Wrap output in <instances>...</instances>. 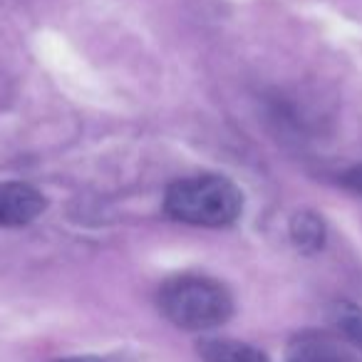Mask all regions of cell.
I'll return each instance as SVG.
<instances>
[{
	"mask_svg": "<svg viewBox=\"0 0 362 362\" xmlns=\"http://www.w3.org/2000/svg\"><path fill=\"white\" fill-rule=\"evenodd\" d=\"M286 362H360L357 355L327 332H300L288 345Z\"/></svg>",
	"mask_w": 362,
	"mask_h": 362,
	"instance_id": "4",
	"label": "cell"
},
{
	"mask_svg": "<svg viewBox=\"0 0 362 362\" xmlns=\"http://www.w3.org/2000/svg\"><path fill=\"white\" fill-rule=\"evenodd\" d=\"M47 209V199L30 184L3 181L0 184V226H25Z\"/></svg>",
	"mask_w": 362,
	"mask_h": 362,
	"instance_id": "3",
	"label": "cell"
},
{
	"mask_svg": "<svg viewBox=\"0 0 362 362\" xmlns=\"http://www.w3.org/2000/svg\"><path fill=\"white\" fill-rule=\"evenodd\" d=\"M291 238L300 253H317L325 246V221L315 211H298L291 221Z\"/></svg>",
	"mask_w": 362,
	"mask_h": 362,
	"instance_id": "6",
	"label": "cell"
},
{
	"mask_svg": "<svg viewBox=\"0 0 362 362\" xmlns=\"http://www.w3.org/2000/svg\"><path fill=\"white\" fill-rule=\"evenodd\" d=\"M55 362H105V360L95 355H80V357H62V360H55Z\"/></svg>",
	"mask_w": 362,
	"mask_h": 362,
	"instance_id": "9",
	"label": "cell"
},
{
	"mask_svg": "<svg viewBox=\"0 0 362 362\" xmlns=\"http://www.w3.org/2000/svg\"><path fill=\"white\" fill-rule=\"evenodd\" d=\"M342 184H345L350 192L362 194V164L352 166L350 171H345V176H342Z\"/></svg>",
	"mask_w": 362,
	"mask_h": 362,
	"instance_id": "8",
	"label": "cell"
},
{
	"mask_svg": "<svg viewBox=\"0 0 362 362\" xmlns=\"http://www.w3.org/2000/svg\"><path fill=\"white\" fill-rule=\"evenodd\" d=\"M159 308L181 330H214L233 315L226 286L209 276H174L161 286Z\"/></svg>",
	"mask_w": 362,
	"mask_h": 362,
	"instance_id": "2",
	"label": "cell"
},
{
	"mask_svg": "<svg viewBox=\"0 0 362 362\" xmlns=\"http://www.w3.org/2000/svg\"><path fill=\"white\" fill-rule=\"evenodd\" d=\"M204 362H271L266 352L238 340H206L202 342Z\"/></svg>",
	"mask_w": 362,
	"mask_h": 362,
	"instance_id": "5",
	"label": "cell"
},
{
	"mask_svg": "<svg viewBox=\"0 0 362 362\" xmlns=\"http://www.w3.org/2000/svg\"><path fill=\"white\" fill-rule=\"evenodd\" d=\"M330 322L335 325V330L345 337L347 342L362 350V308L355 303H335L330 308Z\"/></svg>",
	"mask_w": 362,
	"mask_h": 362,
	"instance_id": "7",
	"label": "cell"
},
{
	"mask_svg": "<svg viewBox=\"0 0 362 362\" xmlns=\"http://www.w3.org/2000/svg\"><path fill=\"white\" fill-rule=\"evenodd\" d=\"M164 209L171 218L192 226H228L243 211V194L231 179L218 174L189 176L166 189Z\"/></svg>",
	"mask_w": 362,
	"mask_h": 362,
	"instance_id": "1",
	"label": "cell"
}]
</instances>
